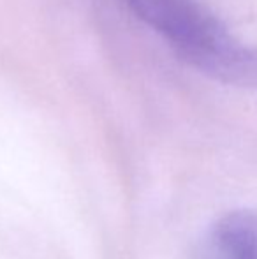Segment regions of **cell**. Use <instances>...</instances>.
Instances as JSON below:
<instances>
[{"instance_id":"6da1fadb","label":"cell","mask_w":257,"mask_h":259,"mask_svg":"<svg viewBox=\"0 0 257 259\" xmlns=\"http://www.w3.org/2000/svg\"><path fill=\"white\" fill-rule=\"evenodd\" d=\"M195 69L231 83H257V52L236 39L197 0H124Z\"/></svg>"},{"instance_id":"7a4b0ae2","label":"cell","mask_w":257,"mask_h":259,"mask_svg":"<svg viewBox=\"0 0 257 259\" xmlns=\"http://www.w3.org/2000/svg\"><path fill=\"white\" fill-rule=\"evenodd\" d=\"M201 259H257V211L238 210L220 219L206 236Z\"/></svg>"}]
</instances>
